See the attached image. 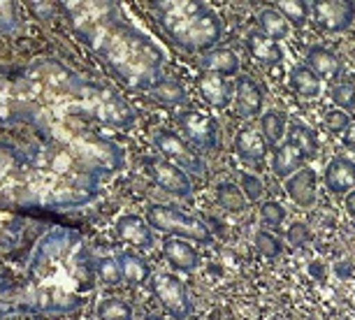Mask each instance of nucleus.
Returning <instances> with one entry per match:
<instances>
[{"label":"nucleus","instance_id":"nucleus-1","mask_svg":"<svg viewBox=\"0 0 355 320\" xmlns=\"http://www.w3.org/2000/svg\"><path fill=\"white\" fill-rule=\"evenodd\" d=\"M98 15H86L82 33L91 42L98 56L135 89H149L160 82L165 56L160 46L114 15L116 5H93Z\"/></svg>","mask_w":355,"mask_h":320},{"label":"nucleus","instance_id":"nucleus-2","mask_svg":"<svg viewBox=\"0 0 355 320\" xmlns=\"http://www.w3.org/2000/svg\"><path fill=\"white\" fill-rule=\"evenodd\" d=\"M153 10L165 35L182 49L209 51L223 37V21L207 3H156Z\"/></svg>","mask_w":355,"mask_h":320},{"label":"nucleus","instance_id":"nucleus-3","mask_svg":"<svg viewBox=\"0 0 355 320\" xmlns=\"http://www.w3.org/2000/svg\"><path fill=\"white\" fill-rule=\"evenodd\" d=\"M146 223L156 232H163L167 237L186 239L202 246H209L214 242L211 230L207 228L205 221L182 211L179 206L172 204H149L146 209Z\"/></svg>","mask_w":355,"mask_h":320},{"label":"nucleus","instance_id":"nucleus-4","mask_svg":"<svg viewBox=\"0 0 355 320\" xmlns=\"http://www.w3.org/2000/svg\"><path fill=\"white\" fill-rule=\"evenodd\" d=\"M151 142L158 149L160 156L174 165H179V168L184 172H189V175H205L207 172V163H205V158L200 156V151L189 139H184L179 135V132L167 130V128L156 130Z\"/></svg>","mask_w":355,"mask_h":320},{"label":"nucleus","instance_id":"nucleus-5","mask_svg":"<svg viewBox=\"0 0 355 320\" xmlns=\"http://www.w3.org/2000/svg\"><path fill=\"white\" fill-rule=\"evenodd\" d=\"M149 288L153 292V297L163 304V309L167 313H172L174 318L184 320L193 313V302L189 295V288L179 276L170 274V272H158L151 276Z\"/></svg>","mask_w":355,"mask_h":320},{"label":"nucleus","instance_id":"nucleus-6","mask_svg":"<svg viewBox=\"0 0 355 320\" xmlns=\"http://www.w3.org/2000/svg\"><path fill=\"white\" fill-rule=\"evenodd\" d=\"M179 128L198 151H211L220 144V125L209 112L186 109L179 114Z\"/></svg>","mask_w":355,"mask_h":320},{"label":"nucleus","instance_id":"nucleus-7","mask_svg":"<svg viewBox=\"0 0 355 320\" xmlns=\"http://www.w3.org/2000/svg\"><path fill=\"white\" fill-rule=\"evenodd\" d=\"M144 170L151 177V181L158 186L160 190H165L172 197H191L193 195V184L189 172H184L179 165L170 163L163 156H146L144 158Z\"/></svg>","mask_w":355,"mask_h":320},{"label":"nucleus","instance_id":"nucleus-8","mask_svg":"<svg viewBox=\"0 0 355 320\" xmlns=\"http://www.w3.org/2000/svg\"><path fill=\"white\" fill-rule=\"evenodd\" d=\"M311 15L318 30L323 33H344L351 28L355 19V3L348 0H316L311 3Z\"/></svg>","mask_w":355,"mask_h":320},{"label":"nucleus","instance_id":"nucleus-9","mask_svg":"<svg viewBox=\"0 0 355 320\" xmlns=\"http://www.w3.org/2000/svg\"><path fill=\"white\" fill-rule=\"evenodd\" d=\"M263 89L256 79L246 77V75H239L237 82H234V100H232V112L237 118H256V116H263Z\"/></svg>","mask_w":355,"mask_h":320},{"label":"nucleus","instance_id":"nucleus-10","mask_svg":"<svg viewBox=\"0 0 355 320\" xmlns=\"http://www.w3.org/2000/svg\"><path fill=\"white\" fill-rule=\"evenodd\" d=\"M116 237L135 251H149L156 244V230L137 213H125L116 221Z\"/></svg>","mask_w":355,"mask_h":320},{"label":"nucleus","instance_id":"nucleus-11","mask_svg":"<svg viewBox=\"0 0 355 320\" xmlns=\"http://www.w3.org/2000/svg\"><path fill=\"white\" fill-rule=\"evenodd\" d=\"M286 193L288 197L293 199L297 206H309L316 204V197H318V175L313 168H302L300 172H295L293 177L286 179Z\"/></svg>","mask_w":355,"mask_h":320},{"label":"nucleus","instance_id":"nucleus-12","mask_svg":"<svg viewBox=\"0 0 355 320\" xmlns=\"http://www.w3.org/2000/svg\"><path fill=\"white\" fill-rule=\"evenodd\" d=\"M198 91L202 100L214 109H227L234 100V84H230L227 79L211 75V72H200L198 77Z\"/></svg>","mask_w":355,"mask_h":320},{"label":"nucleus","instance_id":"nucleus-13","mask_svg":"<svg viewBox=\"0 0 355 320\" xmlns=\"http://www.w3.org/2000/svg\"><path fill=\"white\" fill-rule=\"evenodd\" d=\"M232 149L239 158L246 160V163H263L270 153V142L265 139V135L253 125H244V128L237 130L232 142Z\"/></svg>","mask_w":355,"mask_h":320},{"label":"nucleus","instance_id":"nucleus-14","mask_svg":"<svg viewBox=\"0 0 355 320\" xmlns=\"http://www.w3.org/2000/svg\"><path fill=\"white\" fill-rule=\"evenodd\" d=\"M163 258L174 272H182V274H191V272H196L200 267V253L186 239H177V237L165 239Z\"/></svg>","mask_w":355,"mask_h":320},{"label":"nucleus","instance_id":"nucleus-15","mask_svg":"<svg viewBox=\"0 0 355 320\" xmlns=\"http://www.w3.org/2000/svg\"><path fill=\"white\" fill-rule=\"evenodd\" d=\"M304 58H306L304 65L316 72L320 82H334V79L344 72V63H341V58L323 44L309 46Z\"/></svg>","mask_w":355,"mask_h":320},{"label":"nucleus","instance_id":"nucleus-16","mask_svg":"<svg viewBox=\"0 0 355 320\" xmlns=\"http://www.w3.org/2000/svg\"><path fill=\"white\" fill-rule=\"evenodd\" d=\"M325 186L330 193L348 195L355 190V163L346 156H334L325 168Z\"/></svg>","mask_w":355,"mask_h":320},{"label":"nucleus","instance_id":"nucleus-17","mask_svg":"<svg viewBox=\"0 0 355 320\" xmlns=\"http://www.w3.org/2000/svg\"><path fill=\"white\" fill-rule=\"evenodd\" d=\"M306 160H309V158L304 156V151L297 149L293 142H288V139H286V142H281L277 149H274L272 172H274V177L288 179V177H293L295 172L302 170Z\"/></svg>","mask_w":355,"mask_h":320},{"label":"nucleus","instance_id":"nucleus-18","mask_svg":"<svg viewBox=\"0 0 355 320\" xmlns=\"http://www.w3.org/2000/svg\"><path fill=\"white\" fill-rule=\"evenodd\" d=\"M200 68L227 79L239 72V58L230 46H214V49L205 51V56L200 58Z\"/></svg>","mask_w":355,"mask_h":320},{"label":"nucleus","instance_id":"nucleus-19","mask_svg":"<svg viewBox=\"0 0 355 320\" xmlns=\"http://www.w3.org/2000/svg\"><path fill=\"white\" fill-rule=\"evenodd\" d=\"M246 49H249L251 58L263 65H279L284 61V49L279 42H274L260 30H251L246 35Z\"/></svg>","mask_w":355,"mask_h":320},{"label":"nucleus","instance_id":"nucleus-20","mask_svg":"<svg viewBox=\"0 0 355 320\" xmlns=\"http://www.w3.org/2000/svg\"><path fill=\"white\" fill-rule=\"evenodd\" d=\"M116 263H119V269H121V276L123 281H128L132 285H144L151 281V267L149 263L139 256L135 251H119L116 256Z\"/></svg>","mask_w":355,"mask_h":320},{"label":"nucleus","instance_id":"nucleus-21","mask_svg":"<svg viewBox=\"0 0 355 320\" xmlns=\"http://www.w3.org/2000/svg\"><path fill=\"white\" fill-rule=\"evenodd\" d=\"M256 24H258V30L267 35L274 42H281V39H286L291 35V24L286 21L284 15L274 8V5H267L256 15Z\"/></svg>","mask_w":355,"mask_h":320},{"label":"nucleus","instance_id":"nucleus-22","mask_svg":"<svg viewBox=\"0 0 355 320\" xmlns=\"http://www.w3.org/2000/svg\"><path fill=\"white\" fill-rule=\"evenodd\" d=\"M288 84L300 98H318L320 91H323L318 75L306 65H295L291 75H288Z\"/></svg>","mask_w":355,"mask_h":320},{"label":"nucleus","instance_id":"nucleus-23","mask_svg":"<svg viewBox=\"0 0 355 320\" xmlns=\"http://www.w3.org/2000/svg\"><path fill=\"white\" fill-rule=\"evenodd\" d=\"M216 199H218V206L230 213H242L246 206H249V199L244 197L242 188L232 181H220L216 186Z\"/></svg>","mask_w":355,"mask_h":320},{"label":"nucleus","instance_id":"nucleus-24","mask_svg":"<svg viewBox=\"0 0 355 320\" xmlns=\"http://www.w3.org/2000/svg\"><path fill=\"white\" fill-rule=\"evenodd\" d=\"M260 132L270 144H279L288 132V116L281 109H267L260 116Z\"/></svg>","mask_w":355,"mask_h":320},{"label":"nucleus","instance_id":"nucleus-25","mask_svg":"<svg viewBox=\"0 0 355 320\" xmlns=\"http://www.w3.org/2000/svg\"><path fill=\"white\" fill-rule=\"evenodd\" d=\"M274 8L284 15L291 28H304L306 21H309L311 5L304 3V0H279V3H274Z\"/></svg>","mask_w":355,"mask_h":320},{"label":"nucleus","instance_id":"nucleus-26","mask_svg":"<svg viewBox=\"0 0 355 320\" xmlns=\"http://www.w3.org/2000/svg\"><path fill=\"white\" fill-rule=\"evenodd\" d=\"M288 142H293L297 149L304 151L306 158H313L318 153V137L311 128H306L302 123H293L288 125Z\"/></svg>","mask_w":355,"mask_h":320},{"label":"nucleus","instance_id":"nucleus-27","mask_svg":"<svg viewBox=\"0 0 355 320\" xmlns=\"http://www.w3.org/2000/svg\"><path fill=\"white\" fill-rule=\"evenodd\" d=\"M98 318L100 320H135V311L125 299L119 297H107L98 304Z\"/></svg>","mask_w":355,"mask_h":320},{"label":"nucleus","instance_id":"nucleus-28","mask_svg":"<svg viewBox=\"0 0 355 320\" xmlns=\"http://www.w3.org/2000/svg\"><path fill=\"white\" fill-rule=\"evenodd\" d=\"M151 96L165 105H179L186 100V89L179 82H172V79H160L151 86Z\"/></svg>","mask_w":355,"mask_h":320},{"label":"nucleus","instance_id":"nucleus-29","mask_svg":"<svg viewBox=\"0 0 355 320\" xmlns=\"http://www.w3.org/2000/svg\"><path fill=\"white\" fill-rule=\"evenodd\" d=\"M253 244H256V251L267 260H277L284 253V242L270 230H258L256 237H253Z\"/></svg>","mask_w":355,"mask_h":320},{"label":"nucleus","instance_id":"nucleus-30","mask_svg":"<svg viewBox=\"0 0 355 320\" xmlns=\"http://www.w3.org/2000/svg\"><path fill=\"white\" fill-rule=\"evenodd\" d=\"M284 221H286V209L281 206V202H277V199H267V202L260 204V223H263L265 228L277 230L284 225Z\"/></svg>","mask_w":355,"mask_h":320},{"label":"nucleus","instance_id":"nucleus-31","mask_svg":"<svg viewBox=\"0 0 355 320\" xmlns=\"http://www.w3.org/2000/svg\"><path fill=\"white\" fill-rule=\"evenodd\" d=\"M330 98L339 109L353 112L355 109V82H337L330 89Z\"/></svg>","mask_w":355,"mask_h":320},{"label":"nucleus","instance_id":"nucleus-32","mask_svg":"<svg viewBox=\"0 0 355 320\" xmlns=\"http://www.w3.org/2000/svg\"><path fill=\"white\" fill-rule=\"evenodd\" d=\"M351 123H353L351 116H348V112L344 109H330L323 118V128L330 132V135H344Z\"/></svg>","mask_w":355,"mask_h":320},{"label":"nucleus","instance_id":"nucleus-33","mask_svg":"<svg viewBox=\"0 0 355 320\" xmlns=\"http://www.w3.org/2000/svg\"><path fill=\"white\" fill-rule=\"evenodd\" d=\"M96 274L103 278L105 283H110V285H116V283L123 281L116 258H100L98 263H96Z\"/></svg>","mask_w":355,"mask_h":320},{"label":"nucleus","instance_id":"nucleus-34","mask_svg":"<svg viewBox=\"0 0 355 320\" xmlns=\"http://www.w3.org/2000/svg\"><path fill=\"white\" fill-rule=\"evenodd\" d=\"M239 188H242L244 197L249 199V202H258L265 193L263 181H260L256 175H249V172H239Z\"/></svg>","mask_w":355,"mask_h":320},{"label":"nucleus","instance_id":"nucleus-35","mask_svg":"<svg viewBox=\"0 0 355 320\" xmlns=\"http://www.w3.org/2000/svg\"><path fill=\"white\" fill-rule=\"evenodd\" d=\"M286 239H288V244H291L293 249H302V246H306V244L311 242L309 225H306L304 221H295L291 228H288Z\"/></svg>","mask_w":355,"mask_h":320},{"label":"nucleus","instance_id":"nucleus-36","mask_svg":"<svg viewBox=\"0 0 355 320\" xmlns=\"http://www.w3.org/2000/svg\"><path fill=\"white\" fill-rule=\"evenodd\" d=\"M341 144L346 146V149H351V151H355V121L348 125V130L341 135Z\"/></svg>","mask_w":355,"mask_h":320},{"label":"nucleus","instance_id":"nucleus-37","mask_svg":"<svg viewBox=\"0 0 355 320\" xmlns=\"http://www.w3.org/2000/svg\"><path fill=\"white\" fill-rule=\"evenodd\" d=\"M334 272H337V276L346 278V276H351L353 267H351V265H346V263H339V265H334Z\"/></svg>","mask_w":355,"mask_h":320},{"label":"nucleus","instance_id":"nucleus-38","mask_svg":"<svg viewBox=\"0 0 355 320\" xmlns=\"http://www.w3.org/2000/svg\"><path fill=\"white\" fill-rule=\"evenodd\" d=\"M346 209H348V213H351V216H355V190H351L346 195Z\"/></svg>","mask_w":355,"mask_h":320},{"label":"nucleus","instance_id":"nucleus-39","mask_svg":"<svg viewBox=\"0 0 355 320\" xmlns=\"http://www.w3.org/2000/svg\"><path fill=\"white\" fill-rule=\"evenodd\" d=\"M142 320H165L163 316H144Z\"/></svg>","mask_w":355,"mask_h":320}]
</instances>
